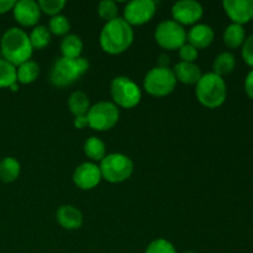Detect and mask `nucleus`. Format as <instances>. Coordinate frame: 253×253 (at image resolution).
Segmentation results:
<instances>
[{
	"mask_svg": "<svg viewBox=\"0 0 253 253\" xmlns=\"http://www.w3.org/2000/svg\"><path fill=\"white\" fill-rule=\"evenodd\" d=\"M222 6L232 24L242 26L253 20V0H224Z\"/></svg>",
	"mask_w": 253,
	"mask_h": 253,
	"instance_id": "ddd939ff",
	"label": "nucleus"
},
{
	"mask_svg": "<svg viewBox=\"0 0 253 253\" xmlns=\"http://www.w3.org/2000/svg\"><path fill=\"white\" fill-rule=\"evenodd\" d=\"M86 116H88L89 127L95 131H108L118 124L120 111L114 103L99 101L90 106Z\"/></svg>",
	"mask_w": 253,
	"mask_h": 253,
	"instance_id": "6e6552de",
	"label": "nucleus"
},
{
	"mask_svg": "<svg viewBox=\"0 0 253 253\" xmlns=\"http://www.w3.org/2000/svg\"><path fill=\"white\" fill-rule=\"evenodd\" d=\"M89 62L86 58H66L61 57L53 63L49 74L51 83L58 88H64L76 83L82 76L88 72Z\"/></svg>",
	"mask_w": 253,
	"mask_h": 253,
	"instance_id": "20e7f679",
	"label": "nucleus"
},
{
	"mask_svg": "<svg viewBox=\"0 0 253 253\" xmlns=\"http://www.w3.org/2000/svg\"><path fill=\"white\" fill-rule=\"evenodd\" d=\"M118 4L115 1H113V0H104V1L99 2L98 14L101 19L105 20V22L116 19L118 17Z\"/></svg>",
	"mask_w": 253,
	"mask_h": 253,
	"instance_id": "cd10ccee",
	"label": "nucleus"
},
{
	"mask_svg": "<svg viewBox=\"0 0 253 253\" xmlns=\"http://www.w3.org/2000/svg\"><path fill=\"white\" fill-rule=\"evenodd\" d=\"M21 166L14 157H5L0 161V180L4 183H12L19 178Z\"/></svg>",
	"mask_w": 253,
	"mask_h": 253,
	"instance_id": "6ab92c4d",
	"label": "nucleus"
},
{
	"mask_svg": "<svg viewBox=\"0 0 253 253\" xmlns=\"http://www.w3.org/2000/svg\"><path fill=\"white\" fill-rule=\"evenodd\" d=\"M100 172L103 179L109 183H123L133 173V162L128 156L123 153H110L101 160Z\"/></svg>",
	"mask_w": 253,
	"mask_h": 253,
	"instance_id": "39448f33",
	"label": "nucleus"
},
{
	"mask_svg": "<svg viewBox=\"0 0 253 253\" xmlns=\"http://www.w3.org/2000/svg\"><path fill=\"white\" fill-rule=\"evenodd\" d=\"M195 95L199 103L208 109L220 108L225 103L227 96L226 83L215 73L203 74L197 83Z\"/></svg>",
	"mask_w": 253,
	"mask_h": 253,
	"instance_id": "7ed1b4c3",
	"label": "nucleus"
},
{
	"mask_svg": "<svg viewBox=\"0 0 253 253\" xmlns=\"http://www.w3.org/2000/svg\"><path fill=\"white\" fill-rule=\"evenodd\" d=\"M110 94L114 104L124 109H132L140 104L142 91L140 86L127 77H115L110 84Z\"/></svg>",
	"mask_w": 253,
	"mask_h": 253,
	"instance_id": "423d86ee",
	"label": "nucleus"
},
{
	"mask_svg": "<svg viewBox=\"0 0 253 253\" xmlns=\"http://www.w3.org/2000/svg\"><path fill=\"white\" fill-rule=\"evenodd\" d=\"M83 51V41L77 35H67L63 37L61 42L62 57L66 58H79Z\"/></svg>",
	"mask_w": 253,
	"mask_h": 253,
	"instance_id": "a211bd4d",
	"label": "nucleus"
},
{
	"mask_svg": "<svg viewBox=\"0 0 253 253\" xmlns=\"http://www.w3.org/2000/svg\"><path fill=\"white\" fill-rule=\"evenodd\" d=\"M40 74V66L35 61H27L16 68L17 82L21 84H30L37 79Z\"/></svg>",
	"mask_w": 253,
	"mask_h": 253,
	"instance_id": "b1692460",
	"label": "nucleus"
},
{
	"mask_svg": "<svg viewBox=\"0 0 253 253\" xmlns=\"http://www.w3.org/2000/svg\"><path fill=\"white\" fill-rule=\"evenodd\" d=\"M145 253H177V250L168 240L157 239L148 245Z\"/></svg>",
	"mask_w": 253,
	"mask_h": 253,
	"instance_id": "c756f323",
	"label": "nucleus"
},
{
	"mask_svg": "<svg viewBox=\"0 0 253 253\" xmlns=\"http://www.w3.org/2000/svg\"><path fill=\"white\" fill-rule=\"evenodd\" d=\"M242 58L253 68V35L247 37L242 44Z\"/></svg>",
	"mask_w": 253,
	"mask_h": 253,
	"instance_id": "2f4dec72",
	"label": "nucleus"
},
{
	"mask_svg": "<svg viewBox=\"0 0 253 253\" xmlns=\"http://www.w3.org/2000/svg\"><path fill=\"white\" fill-rule=\"evenodd\" d=\"M174 73L177 82L185 84V85H197L198 82L202 78L203 73L199 66L195 63H188V62H178L172 69Z\"/></svg>",
	"mask_w": 253,
	"mask_h": 253,
	"instance_id": "f3484780",
	"label": "nucleus"
},
{
	"mask_svg": "<svg viewBox=\"0 0 253 253\" xmlns=\"http://www.w3.org/2000/svg\"><path fill=\"white\" fill-rule=\"evenodd\" d=\"M156 10V2L152 0H132L126 4L123 19L130 26H141L152 20Z\"/></svg>",
	"mask_w": 253,
	"mask_h": 253,
	"instance_id": "9d476101",
	"label": "nucleus"
},
{
	"mask_svg": "<svg viewBox=\"0 0 253 253\" xmlns=\"http://www.w3.org/2000/svg\"><path fill=\"white\" fill-rule=\"evenodd\" d=\"M100 47L109 54H120L130 48L133 42L132 26L123 17H116L105 22L99 37Z\"/></svg>",
	"mask_w": 253,
	"mask_h": 253,
	"instance_id": "f257e3e1",
	"label": "nucleus"
},
{
	"mask_svg": "<svg viewBox=\"0 0 253 253\" xmlns=\"http://www.w3.org/2000/svg\"><path fill=\"white\" fill-rule=\"evenodd\" d=\"M14 17L21 26L30 27L37 26V22L41 17V10L39 4L34 0H20L15 2L12 9Z\"/></svg>",
	"mask_w": 253,
	"mask_h": 253,
	"instance_id": "4468645a",
	"label": "nucleus"
},
{
	"mask_svg": "<svg viewBox=\"0 0 253 253\" xmlns=\"http://www.w3.org/2000/svg\"><path fill=\"white\" fill-rule=\"evenodd\" d=\"M10 89H11L12 91H17V89H19V85H17V83L12 84L11 86H10Z\"/></svg>",
	"mask_w": 253,
	"mask_h": 253,
	"instance_id": "c9c22d12",
	"label": "nucleus"
},
{
	"mask_svg": "<svg viewBox=\"0 0 253 253\" xmlns=\"http://www.w3.org/2000/svg\"><path fill=\"white\" fill-rule=\"evenodd\" d=\"M245 91L249 98L253 100V69L247 74L246 79H245Z\"/></svg>",
	"mask_w": 253,
	"mask_h": 253,
	"instance_id": "473e14b6",
	"label": "nucleus"
},
{
	"mask_svg": "<svg viewBox=\"0 0 253 253\" xmlns=\"http://www.w3.org/2000/svg\"><path fill=\"white\" fill-rule=\"evenodd\" d=\"M204 9L202 4L194 0H180L172 6L173 21L182 25L183 27L187 25H197L203 17Z\"/></svg>",
	"mask_w": 253,
	"mask_h": 253,
	"instance_id": "9b49d317",
	"label": "nucleus"
},
{
	"mask_svg": "<svg viewBox=\"0 0 253 253\" xmlns=\"http://www.w3.org/2000/svg\"><path fill=\"white\" fill-rule=\"evenodd\" d=\"M103 179L100 168L93 162H84L76 168L73 173V182L79 189L90 190L95 188Z\"/></svg>",
	"mask_w": 253,
	"mask_h": 253,
	"instance_id": "f8f14e48",
	"label": "nucleus"
},
{
	"mask_svg": "<svg viewBox=\"0 0 253 253\" xmlns=\"http://www.w3.org/2000/svg\"><path fill=\"white\" fill-rule=\"evenodd\" d=\"M177 85V79L169 67H155L150 69L143 81V88L156 98L167 96Z\"/></svg>",
	"mask_w": 253,
	"mask_h": 253,
	"instance_id": "0eeeda50",
	"label": "nucleus"
},
{
	"mask_svg": "<svg viewBox=\"0 0 253 253\" xmlns=\"http://www.w3.org/2000/svg\"><path fill=\"white\" fill-rule=\"evenodd\" d=\"M37 4H39L41 12H44V14L49 15V16L59 15V12L66 6L64 0H40Z\"/></svg>",
	"mask_w": 253,
	"mask_h": 253,
	"instance_id": "c85d7f7f",
	"label": "nucleus"
},
{
	"mask_svg": "<svg viewBox=\"0 0 253 253\" xmlns=\"http://www.w3.org/2000/svg\"><path fill=\"white\" fill-rule=\"evenodd\" d=\"M0 49L5 61L15 67L30 61L34 52L29 35L19 27H11L5 31L0 41Z\"/></svg>",
	"mask_w": 253,
	"mask_h": 253,
	"instance_id": "f03ea898",
	"label": "nucleus"
},
{
	"mask_svg": "<svg viewBox=\"0 0 253 253\" xmlns=\"http://www.w3.org/2000/svg\"><path fill=\"white\" fill-rule=\"evenodd\" d=\"M222 39H224V43L229 48H239L244 44L245 40H246V32H245L244 26L237 24L229 25L225 30Z\"/></svg>",
	"mask_w": 253,
	"mask_h": 253,
	"instance_id": "aec40b11",
	"label": "nucleus"
},
{
	"mask_svg": "<svg viewBox=\"0 0 253 253\" xmlns=\"http://www.w3.org/2000/svg\"><path fill=\"white\" fill-rule=\"evenodd\" d=\"M183 253H195V252H193V251H187V252H183Z\"/></svg>",
	"mask_w": 253,
	"mask_h": 253,
	"instance_id": "e433bc0d",
	"label": "nucleus"
},
{
	"mask_svg": "<svg viewBox=\"0 0 253 253\" xmlns=\"http://www.w3.org/2000/svg\"><path fill=\"white\" fill-rule=\"evenodd\" d=\"M155 40L162 48L174 51L187 43V32L182 25L173 20H166L156 29Z\"/></svg>",
	"mask_w": 253,
	"mask_h": 253,
	"instance_id": "1a4fd4ad",
	"label": "nucleus"
},
{
	"mask_svg": "<svg viewBox=\"0 0 253 253\" xmlns=\"http://www.w3.org/2000/svg\"><path fill=\"white\" fill-rule=\"evenodd\" d=\"M73 124H74V126H76L77 128L86 127V126H89L88 116H86V115L76 116V118H74V123Z\"/></svg>",
	"mask_w": 253,
	"mask_h": 253,
	"instance_id": "f704fd0d",
	"label": "nucleus"
},
{
	"mask_svg": "<svg viewBox=\"0 0 253 253\" xmlns=\"http://www.w3.org/2000/svg\"><path fill=\"white\" fill-rule=\"evenodd\" d=\"M57 221L66 230H78L83 225V214L73 205H62L57 210Z\"/></svg>",
	"mask_w": 253,
	"mask_h": 253,
	"instance_id": "dca6fc26",
	"label": "nucleus"
},
{
	"mask_svg": "<svg viewBox=\"0 0 253 253\" xmlns=\"http://www.w3.org/2000/svg\"><path fill=\"white\" fill-rule=\"evenodd\" d=\"M48 30L51 34L56 35V36H67L71 30V22L63 15H56L49 20Z\"/></svg>",
	"mask_w": 253,
	"mask_h": 253,
	"instance_id": "bb28decb",
	"label": "nucleus"
},
{
	"mask_svg": "<svg viewBox=\"0 0 253 253\" xmlns=\"http://www.w3.org/2000/svg\"><path fill=\"white\" fill-rule=\"evenodd\" d=\"M68 108L74 115V118L86 115L89 109H90V103H89L86 94L83 91H73L68 99Z\"/></svg>",
	"mask_w": 253,
	"mask_h": 253,
	"instance_id": "412c9836",
	"label": "nucleus"
},
{
	"mask_svg": "<svg viewBox=\"0 0 253 253\" xmlns=\"http://www.w3.org/2000/svg\"><path fill=\"white\" fill-rule=\"evenodd\" d=\"M15 2L16 1L14 0H0V15L6 14L10 10L14 9Z\"/></svg>",
	"mask_w": 253,
	"mask_h": 253,
	"instance_id": "72a5a7b5",
	"label": "nucleus"
},
{
	"mask_svg": "<svg viewBox=\"0 0 253 253\" xmlns=\"http://www.w3.org/2000/svg\"><path fill=\"white\" fill-rule=\"evenodd\" d=\"M198 54H199L198 49L189 43L183 44L179 48V58L182 59V62L194 63L195 59L198 58Z\"/></svg>",
	"mask_w": 253,
	"mask_h": 253,
	"instance_id": "7c9ffc66",
	"label": "nucleus"
},
{
	"mask_svg": "<svg viewBox=\"0 0 253 253\" xmlns=\"http://www.w3.org/2000/svg\"><path fill=\"white\" fill-rule=\"evenodd\" d=\"M235 67H236V59L234 54L230 52H222L215 58L212 63V69H214L212 73L217 74L219 77L227 76L234 72Z\"/></svg>",
	"mask_w": 253,
	"mask_h": 253,
	"instance_id": "4be33fe9",
	"label": "nucleus"
},
{
	"mask_svg": "<svg viewBox=\"0 0 253 253\" xmlns=\"http://www.w3.org/2000/svg\"><path fill=\"white\" fill-rule=\"evenodd\" d=\"M214 30L207 24H197L189 30L187 34L188 43L199 51V49L207 48L214 41Z\"/></svg>",
	"mask_w": 253,
	"mask_h": 253,
	"instance_id": "2eb2a0df",
	"label": "nucleus"
},
{
	"mask_svg": "<svg viewBox=\"0 0 253 253\" xmlns=\"http://www.w3.org/2000/svg\"><path fill=\"white\" fill-rule=\"evenodd\" d=\"M30 42L34 49H42L47 47L51 42V32H49L48 27L43 26V25H37L32 29L31 34L29 35Z\"/></svg>",
	"mask_w": 253,
	"mask_h": 253,
	"instance_id": "393cba45",
	"label": "nucleus"
},
{
	"mask_svg": "<svg viewBox=\"0 0 253 253\" xmlns=\"http://www.w3.org/2000/svg\"><path fill=\"white\" fill-rule=\"evenodd\" d=\"M17 83L16 67L5 59H0V88H10Z\"/></svg>",
	"mask_w": 253,
	"mask_h": 253,
	"instance_id": "a878e982",
	"label": "nucleus"
},
{
	"mask_svg": "<svg viewBox=\"0 0 253 253\" xmlns=\"http://www.w3.org/2000/svg\"><path fill=\"white\" fill-rule=\"evenodd\" d=\"M84 153L94 162H101V160L106 156L105 143L100 138L91 136L84 143Z\"/></svg>",
	"mask_w": 253,
	"mask_h": 253,
	"instance_id": "5701e85b",
	"label": "nucleus"
}]
</instances>
